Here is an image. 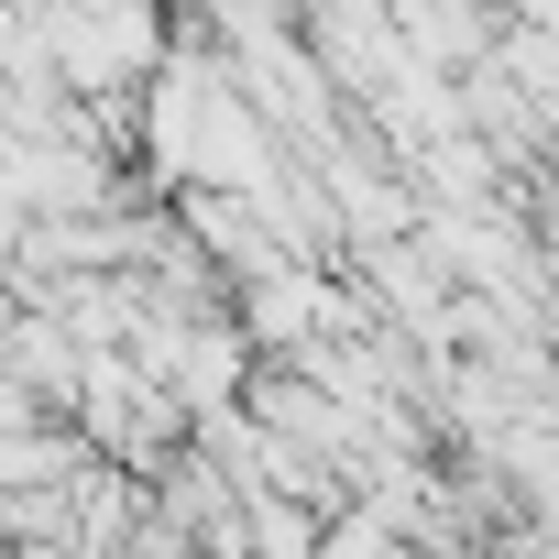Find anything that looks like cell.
I'll return each instance as SVG.
<instances>
[{
	"label": "cell",
	"instance_id": "obj_1",
	"mask_svg": "<svg viewBox=\"0 0 559 559\" xmlns=\"http://www.w3.org/2000/svg\"><path fill=\"white\" fill-rule=\"evenodd\" d=\"M319 548H330V515H319V504L252 493V559H319Z\"/></svg>",
	"mask_w": 559,
	"mask_h": 559
}]
</instances>
